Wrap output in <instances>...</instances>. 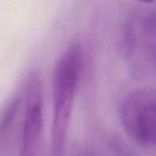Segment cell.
Returning <instances> with one entry per match:
<instances>
[{
    "mask_svg": "<svg viewBox=\"0 0 156 156\" xmlns=\"http://www.w3.org/2000/svg\"><path fill=\"white\" fill-rule=\"evenodd\" d=\"M81 68V47L73 43L62 53L54 70L51 145L55 154L63 151L67 141Z\"/></svg>",
    "mask_w": 156,
    "mask_h": 156,
    "instance_id": "6da1fadb",
    "label": "cell"
},
{
    "mask_svg": "<svg viewBox=\"0 0 156 156\" xmlns=\"http://www.w3.org/2000/svg\"><path fill=\"white\" fill-rule=\"evenodd\" d=\"M122 124L127 134L144 146H156V92L143 90L133 92L122 102Z\"/></svg>",
    "mask_w": 156,
    "mask_h": 156,
    "instance_id": "7a4b0ae2",
    "label": "cell"
},
{
    "mask_svg": "<svg viewBox=\"0 0 156 156\" xmlns=\"http://www.w3.org/2000/svg\"><path fill=\"white\" fill-rule=\"evenodd\" d=\"M25 118L20 156H37L42 133L43 99L39 76L29 75L25 92Z\"/></svg>",
    "mask_w": 156,
    "mask_h": 156,
    "instance_id": "3957f363",
    "label": "cell"
}]
</instances>
